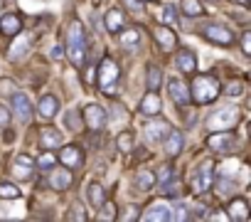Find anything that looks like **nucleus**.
Listing matches in <instances>:
<instances>
[{"instance_id":"obj_17","label":"nucleus","mask_w":251,"mask_h":222,"mask_svg":"<svg viewBox=\"0 0 251 222\" xmlns=\"http://www.w3.org/2000/svg\"><path fill=\"white\" fill-rule=\"evenodd\" d=\"M153 35H155L158 45H160L165 52H173V50H175L177 37H175V32H173L170 28H155V30H153Z\"/></svg>"},{"instance_id":"obj_49","label":"nucleus","mask_w":251,"mask_h":222,"mask_svg":"<svg viewBox=\"0 0 251 222\" xmlns=\"http://www.w3.org/2000/svg\"><path fill=\"white\" fill-rule=\"evenodd\" d=\"M241 3H246V0H241Z\"/></svg>"},{"instance_id":"obj_38","label":"nucleus","mask_w":251,"mask_h":222,"mask_svg":"<svg viewBox=\"0 0 251 222\" xmlns=\"http://www.w3.org/2000/svg\"><path fill=\"white\" fill-rule=\"evenodd\" d=\"M163 20H165L168 25H175V23H177V8H175V5L163 8Z\"/></svg>"},{"instance_id":"obj_16","label":"nucleus","mask_w":251,"mask_h":222,"mask_svg":"<svg viewBox=\"0 0 251 222\" xmlns=\"http://www.w3.org/2000/svg\"><path fill=\"white\" fill-rule=\"evenodd\" d=\"M0 32L3 35H20L23 32V18L20 15H15V13H10V15H5L3 20H0Z\"/></svg>"},{"instance_id":"obj_21","label":"nucleus","mask_w":251,"mask_h":222,"mask_svg":"<svg viewBox=\"0 0 251 222\" xmlns=\"http://www.w3.org/2000/svg\"><path fill=\"white\" fill-rule=\"evenodd\" d=\"M50 185L54 188V190H67L69 185H72V170H52V175H50Z\"/></svg>"},{"instance_id":"obj_9","label":"nucleus","mask_w":251,"mask_h":222,"mask_svg":"<svg viewBox=\"0 0 251 222\" xmlns=\"http://www.w3.org/2000/svg\"><path fill=\"white\" fill-rule=\"evenodd\" d=\"M207 146L212 148V151H229L231 146H234V134L231 131H212L209 134V139H207Z\"/></svg>"},{"instance_id":"obj_13","label":"nucleus","mask_w":251,"mask_h":222,"mask_svg":"<svg viewBox=\"0 0 251 222\" xmlns=\"http://www.w3.org/2000/svg\"><path fill=\"white\" fill-rule=\"evenodd\" d=\"M141 220H146V222H165V220H170V207L165 202H153L141 215Z\"/></svg>"},{"instance_id":"obj_42","label":"nucleus","mask_w":251,"mask_h":222,"mask_svg":"<svg viewBox=\"0 0 251 222\" xmlns=\"http://www.w3.org/2000/svg\"><path fill=\"white\" fill-rule=\"evenodd\" d=\"M241 50H244V55H251V35L249 32H244V37H241Z\"/></svg>"},{"instance_id":"obj_25","label":"nucleus","mask_w":251,"mask_h":222,"mask_svg":"<svg viewBox=\"0 0 251 222\" xmlns=\"http://www.w3.org/2000/svg\"><path fill=\"white\" fill-rule=\"evenodd\" d=\"M165 136H168L165 139V153L168 156H177L182 151V134L180 131H168Z\"/></svg>"},{"instance_id":"obj_34","label":"nucleus","mask_w":251,"mask_h":222,"mask_svg":"<svg viewBox=\"0 0 251 222\" xmlns=\"http://www.w3.org/2000/svg\"><path fill=\"white\" fill-rule=\"evenodd\" d=\"M118 35H121V45H123V47H133V45H138V40H141V37H138V30H121Z\"/></svg>"},{"instance_id":"obj_35","label":"nucleus","mask_w":251,"mask_h":222,"mask_svg":"<svg viewBox=\"0 0 251 222\" xmlns=\"http://www.w3.org/2000/svg\"><path fill=\"white\" fill-rule=\"evenodd\" d=\"M99 217L101 220H116L118 217V210H116V205L113 202H101V207H99Z\"/></svg>"},{"instance_id":"obj_36","label":"nucleus","mask_w":251,"mask_h":222,"mask_svg":"<svg viewBox=\"0 0 251 222\" xmlns=\"http://www.w3.org/2000/svg\"><path fill=\"white\" fill-rule=\"evenodd\" d=\"M0 197L15 200V197H20V188H15L13 183H0Z\"/></svg>"},{"instance_id":"obj_46","label":"nucleus","mask_w":251,"mask_h":222,"mask_svg":"<svg viewBox=\"0 0 251 222\" xmlns=\"http://www.w3.org/2000/svg\"><path fill=\"white\" fill-rule=\"evenodd\" d=\"M170 175H173V170H170V166H163V170H160V178H163V180H168Z\"/></svg>"},{"instance_id":"obj_30","label":"nucleus","mask_w":251,"mask_h":222,"mask_svg":"<svg viewBox=\"0 0 251 222\" xmlns=\"http://www.w3.org/2000/svg\"><path fill=\"white\" fill-rule=\"evenodd\" d=\"M160 82H163L160 67L151 64V67H148V89H151V91H158V89H160Z\"/></svg>"},{"instance_id":"obj_24","label":"nucleus","mask_w":251,"mask_h":222,"mask_svg":"<svg viewBox=\"0 0 251 222\" xmlns=\"http://www.w3.org/2000/svg\"><path fill=\"white\" fill-rule=\"evenodd\" d=\"M168 131H170V126H168L165 121H153V124H148V126H146V139L155 143V141H160Z\"/></svg>"},{"instance_id":"obj_10","label":"nucleus","mask_w":251,"mask_h":222,"mask_svg":"<svg viewBox=\"0 0 251 222\" xmlns=\"http://www.w3.org/2000/svg\"><path fill=\"white\" fill-rule=\"evenodd\" d=\"M13 109H15V116H18V121H23V124H27L30 119H32V104H30V99L25 96V94H13Z\"/></svg>"},{"instance_id":"obj_41","label":"nucleus","mask_w":251,"mask_h":222,"mask_svg":"<svg viewBox=\"0 0 251 222\" xmlns=\"http://www.w3.org/2000/svg\"><path fill=\"white\" fill-rule=\"evenodd\" d=\"M8 124H10V111L0 104V129H5Z\"/></svg>"},{"instance_id":"obj_47","label":"nucleus","mask_w":251,"mask_h":222,"mask_svg":"<svg viewBox=\"0 0 251 222\" xmlns=\"http://www.w3.org/2000/svg\"><path fill=\"white\" fill-rule=\"evenodd\" d=\"M126 3H128L133 10H141V0H126Z\"/></svg>"},{"instance_id":"obj_39","label":"nucleus","mask_w":251,"mask_h":222,"mask_svg":"<svg viewBox=\"0 0 251 222\" xmlns=\"http://www.w3.org/2000/svg\"><path fill=\"white\" fill-rule=\"evenodd\" d=\"M224 94H226V96H241V94H244V84H241V82H229L226 89H224Z\"/></svg>"},{"instance_id":"obj_27","label":"nucleus","mask_w":251,"mask_h":222,"mask_svg":"<svg viewBox=\"0 0 251 222\" xmlns=\"http://www.w3.org/2000/svg\"><path fill=\"white\" fill-rule=\"evenodd\" d=\"M86 197H89L91 207H101V202L106 200V197H103V188H101L99 183H89V188H86Z\"/></svg>"},{"instance_id":"obj_31","label":"nucleus","mask_w":251,"mask_h":222,"mask_svg":"<svg viewBox=\"0 0 251 222\" xmlns=\"http://www.w3.org/2000/svg\"><path fill=\"white\" fill-rule=\"evenodd\" d=\"M182 13L190 15V18H200L204 10H202V3H200V0H182Z\"/></svg>"},{"instance_id":"obj_12","label":"nucleus","mask_w":251,"mask_h":222,"mask_svg":"<svg viewBox=\"0 0 251 222\" xmlns=\"http://www.w3.org/2000/svg\"><path fill=\"white\" fill-rule=\"evenodd\" d=\"M226 217L234 222H246L249 220V202L244 197H234L226 207Z\"/></svg>"},{"instance_id":"obj_19","label":"nucleus","mask_w":251,"mask_h":222,"mask_svg":"<svg viewBox=\"0 0 251 222\" xmlns=\"http://www.w3.org/2000/svg\"><path fill=\"white\" fill-rule=\"evenodd\" d=\"M37 111H40V116H42V119H52L57 111H59V99L52 96V94L42 96L40 104H37Z\"/></svg>"},{"instance_id":"obj_4","label":"nucleus","mask_w":251,"mask_h":222,"mask_svg":"<svg viewBox=\"0 0 251 222\" xmlns=\"http://www.w3.org/2000/svg\"><path fill=\"white\" fill-rule=\"evenodd\" d=\"M236 121H239V109L224 106V109H217L214 114L207 119V126L212 131H224V129H231Z\"/></svg>"},{"instance_id":"obj_2","label":"nucleus","mask_w":251,"mask_h":222,"mask_svg":"<svg viewBox=\"0 0 251 222\" xmlns=\"http://www.w3.org/2000/svg\"><path fill=\"white\" fill-rule=\"evenodd\" d=\"M67 55L74 62V67H84V55H86V35L79 20H74L67 30Z\"/></svg>"},{"instance_id":"obj_14","label":"nucleus","mask_w":251,"mask_h":222,"mask_svg":"<svg viewBox=\"0 0 251 222\" xmlns=\"http://www.w3.org/2000/svg\"><path fill=\"white\" fill-rule=\"evenodd\" d=\"M59 161L67 166V168H79L81 163H84V153H81V148L79 146H64L62 148V153H59Z\"/></svg>"},{"instance_id":"obj_8","label":"nucleus","mask_w":251,"mask_h":222,"mask_svg":"<svg viewBox=\"0 0 251 222\" xmlns=\"http://www.w3.org/2000/svg\"><path fill=\"white\" fill-rule=\"evenodd\" d=\"M168 91H170V99L177 104V106H187L190 104V89L182 79H170L168 82Z\"/></svg>"},{"instance_id":"obj_33","label":"nucleus","mask_w":251,"mask_h":222,"mask_svg":"<svg viewBox=\"0 0 251 222\" xmlns=\"http://www.w3.org/2000/svg\"><path fill=\"white\" fill-rule=\"evenodd\" d=\"M170 220H177V222H185L190 220V207L185 202H177L173 210H170Z\"/></svg>"},{"instance_id":"obj_20","label":"nucleus","mask_w":251,"mask_h":222,"mask_svg":"<svg viewBox=\"0 0 251 222\" xmlns=\"http://www.w3.org/2000/svg\"><path fill=\"white\" fill-rule=\"evenodd\" d=\"M123 28H126V15H123V10L111 8V10L106 13V30H108V32H121Z\"/></svg>"},{"instance_id":"obj_22","label":"nucleus","mask_w":251,"mask_h":222,"mask_svg":"<svg viewBox=\"0 0 251 222\" xmlns=\"http://www.w3.org/2000/svg\"><path fill=\"white\" fill-rule=\"evenodd\" d=\"M40 139H42V148H47V151H54L62 146V134L57 129H42Z\"/></svg>"},{"instance_id":"obj_44","label":"nucleus","mask_w":251,"mask_h":222,"mask_svg":"<svg viewBox=\"0 0 251 222\" xmlns=\"http://www.w3.org/2000/svg\"><path fill=\"white\" fill-rule=\"evenodd\" d=\"M217 190H219V195H229V193L234 190V185L229 188V180H219V188H217Z\"/></svg>"},{"instance_id":"obj_18","label":"nucleus","mask_w":251,"mask_h":222,"mask_svg":"<svg viewBox=\"0 0 251 222\" xmlns=\"http://www.w3.org/2000/svg\"><path fill=\"white\" fill-rule=\"evenodd\" d=\"M175 62H177V69L185 72V74H192L197 69V57H195L192 50H180L177 57H175Z\"/></svg>"},{"instance_id":"obj_6","label":"nucleus","mask_w":251,"mask_h":222,"mask_svg":"<svg viewBox=\"0 0 251 222\" xmlns=\"http://www.w3.org/2000/svg\"><path fill=\"white\" fill-rule=\"evenodd\" d=\"M81 119H84V126H86V129H91V131H103V126H106V111H103L99 104H89V106L84 109Z\"/></svg>"},{"instance_id":"obj_15","label":"nucleus","mask_w":251,"mask_h":222,"mask_svg":"<svg viewBox=\"0 0 251 222\" xmlns=\"http://www.w3.org/2000/svg\"><path fill=\"white\" fill-rule=\"evenodd\" d=\"M160 109H163V101H160L158 91H148V94L143 96V101H141V114H146V116H158Z\"/></svg>"},{"instance_id":"obj_3","label":"nucleus","mask_w":251,"mask_h":222,"mask_svg":"<svg viewBox=\"0 0 251 222\" xmlns=\"http://www.w3.org/2000/svg\"><path fill=\"white\" fill-rule=\"evenodd\" d=\"M118 64L111 59V57H106V59H101V64H99V74H96V82H99V89L103 91V94H108V96H113L116 94V84H118Z\"/></svg>"},{"instance_id":"obj_40","label":"nucleus","mask_w":251,"mask_h":222,"mask_svg":"<svg viewBox=\"0 0 251 222\" xmlns=\"http://www.w3.org/2000/svg\"><path fill=\"white\" fill-rule=\"evenodd\" d=\"M67 220H81V222H84V220H86V212L81 210V205H76V202H74V205H72V210L67 212Z\"/></svg>"},{"instance_id":"obj_48","label":"nucleus","mask_w":251,"mask_h":222,"mask_svg":"<svg viewBox=\"0 0 251 222\" xmlns=\"http://www.w3.org/2000/svg\"><path fill=\"white\" fill-rule=\"evenodd\" d=\"M141 3H153V0H141Z\"/></svg>"},{"instance_id":"obj_37","label":"nucleus","mask_w":251,"mask_h":222,"mask_svg":"<svg viewBox=\"0 0 251 222\" xmlns=\"http://www.w3.org/2000/svg\"><path fill=\"white\" fill-rule=\"evenodd\" d=\"M54 163H57V158H54V153H52V151L42 153V156H40V158L35 161V166H37V168H45V170H50V168H52Z\"/></svg>"},{"instance_id":"obj_5","label":"nucleus","mask_w":251,"mask_h":222,"mask_svg":"<svg viewBox=\"0 0 251 222\" xmlns=\"http://www.w3.org/2000/svg\"><path fill=\"white\" fill-rule=\"evenodd\" d=\"M214 163L212 161H204L197 170H195V175H192V193L195 195H204L209 188H212V178H214Z\"/></svg>"},{"instance_id":"obj_29","label":"nucleus","mask_w":251,"mask_h":222,"mask_svg":"<svg viewBox=\"0 0 251 222\" xmlns=\"http://www.w3.org/2000/svg\"><path fill=\"white\" fill-rule=\"evenodd\" d=\"M116 146H118V151H123V153H131V151H133V134H131V131H121L118 139H116Z\"/></svg>"},{"instance_id":"obj_7","label":"nucleus","mask_w":251,"mask_h":222,"mask_svg":"<svg viewBox=\"0 0 251 222\" xmlns=\"http://www.w3.org/2000/svg\"><path fill=\"white\" fill-rule=\"evenodd\" d=\"M10 170H13V175H15L18 180H30L32 173H35V161H32L30 156H15Z\"/></svg>"},{"instance_id":"obj_43","label":"nucleus","mask_w":251,"mask_h":222,"mask_svg":"<svg viewBox=\"0 0 251 222\" xmlns=\"http://www.w3.org/2000/svg\"><path fill=\"white\" fill-rule=\"evenodd\" d=\"M0 94H13V82L10 79H0Z\"/></svg>"},{"instance_id":"obj_11","label":"nucleus","mask_w":251,"mask_h":222,"mask_svg":"<svg viewBox=\"0 0 251 222\" xmlns=\"http://www.w3.org/2000/svg\"><path fill=\"white\" fill-rule=\"evenodd\" d=\"M204 37L217 42V45H231L234 42V32L226 30L224 25H207L204 28Z\"/></svg>"},{"instance_id":"obj_32","label":"nucleus","mask_w":251,"mask_h":222,"mask_svg":"<svg viewBox=\"0 0 251 222\" xmlns=\"http://www.w3.org/2000/svg\"><path fill=\"white\" fill-rule=\"evenodd\" d=\"M163 195L165 197H180L182 195V185H180V180H165V185H163Z\"/></svg>"},{"instance_id":"obj_26","label":"nucleus","mask_w":251,"mask_h":222,"mask_svg":"<svg viewBox=\"0 0 251 222\" xmlns=\"http://www.w3.org/2000/svg\"><path fill=\"white\" fill-rule=\"evenodd\" d=\"M155 180H158V175L151 173V170H138L136 173V188L138 190H151L155 185Z\"/></svg>"},{"instance_id":"obj_28","label":"nucleus","mask_w":251,"mask_h":222,"mask_svg":"<svg viewBox=\"0 0 251 222\" xmlns=\"http://www.w3.org/2000/svg\"><path fill=\"white\" fill-rule=\"evenodd\" d=\"M64 124H67V129H72V131H81L84 119H81V114H79L76 109H69L67 116H64Z\"/></svg>"},{"instance_id":"obj_45","label":"nucleus","mask_w":251,"mask_h":222,"mask_svg":"<svg viewBox=\"0 0 251 222\" xmlns=\"http://www.w3.org/2000/svg\"><path fill=\"white\" fill-rule=\"evenodd\" d=\"M50 57H52L54 62H57V59H62V47H57V45H54V47H52V52H50Z\"/></svg>"},{"instance_id":"obj_23","label":"nucleus","mask_w":251,"mask_h":222,"mask_svg":"<svg viewBox=\"0 0 251 222\" xmlns=\"http://www.w3.org/2000/svg\"><path fill=\"white\" fill-rule=\"evenodd\" d=\"M18 37V35H15ZM30 52V37H18V42L10 47V52H8V57L13 59V62H20L25 55Z\"/></svg>"},{"instance_id":"obj_1","label":"nucleus","mask_w":251,"mask_h":222,"mask_svg":"<svg viewBox=\"0 0 251 222\" xmlns=\"http://www.w3.org/2000/svg\"><path fill=\"white\" fill-rule=\"evenodd\" d=\"M187 89H190V99H195L197 104H209L222 91L219 79L214 74H195V79H192V84Z\"/></svg>"}]
</instances>
